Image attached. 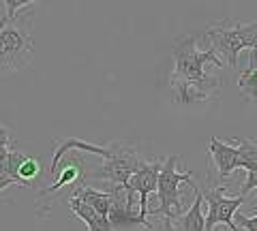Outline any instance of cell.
I'll return each instance as SVG.
<instances>
[{"label":"cell","instance_id":"3","mask_svg":"<svg viewBox=\"0 0 257 231\" xmlns=\"http://www.w3.org/2000/svg\"><path fill=\"white\" fill-rule=\"evenodd\" d=\"M178 165V156H170L165 158L159 171V182H157V197H159V208L152 212L157 216H165V218H174L182 214V199H180V184L182 182H191L193 171L180 173L176 169Z\"/></svg>","mask_w":257,"mask_h":231},{"label":"cell","instance_id":"19","mask_svg":"<svg viewBox=\"0 0 257 231\" xmlns=\"http://www.w3.org/2000/svg\"><path fill=\"white\" fill-rule=\"evenodd\" d=\"M11 71H15V69H13L9 54H7L5 45H3V39H0V73H11Z\"/></svg>","mask_w":257,"mask_h":231},{"label":"cell","instance_id":"5","mask_svg":"<svg viewBox=\"0 0 257 231\" xmlns=\"http://www.w3.org/2000/svg\"><path fill=\"white\" fill-rule=\"evenodd\" d=\"M204 201L208 203V216L204 231H214L216 225H225L229 231H238V225L234 222V214L244 203V195L240 197H227L223 186H216L212 190H202Z\"/></svg>","mask_w":257,"mask_h":231},{"label":"cell","instance_id":"17","mask_svg":"<svg viewBox=\"0 0 257 231\" xmlns=\"http://www.w3.org/2000/svg\"><path fill=\"white\" fill-rule=\"evenodd\" d=\"M30 3H37V0H5V5H7V18L3 22V26H5V24H13L18 11L22 9V7L30 5Z\"/></svg>","mask_w":257,"mask_h":231},{"label":"cell","instance_id":"20","mask_svg":"<svg viewBox=\"0 0 257 231\" xmlns=\"http://www.w3.org/2000/svg\"><path fill=\"white\" fill-rule=\"evenodd\" d=\"M257 188V171H246V182H244V188H242V195L246 197V193Z\"/></svg>","mask_w":257,"mask_h":231},{"label":"cell","instance_id":"1","mask_svg":"<svg viewBox=\"0 0 257 231\" xmlns=\"http://www.w3.org/2000/svg\"><path fill=\"white\" fill-rule=\"evenodd\" d=\"M199 39L195 35H189L184 39H176L172 45V54L176 58V69H174V79H202L206 75V65L210 62L214 67H223V58L216 56L212 50H199L197 47Z\"/></svg>","mask_w":257,"mask_h":231},{"label":"cell","instance_id":"24","mask_svg":"<svg viewBox=\"0 0 257 231\" xmlns=\"http://www.w3.org/2000/svg\"><path fill=\"white\" fill-rule=\"evenodd\" d=\"M161 231H180V229L174 225V220H172V218H165V220H163V225H161Z\"/></svg>","mask_w":257,"mask_h":231},{"label":"cell","instance_id":"14","mask_svg":"<svg viewBox=\"0 0 257 231\" xmlns=\"http://www.w3.org/2000/svg\"><path fill=\"white\" fill-rule=\"evenodd\" d=\"M238 167L257 171V143L251 139H238Z\"/></svg>","mask_w":257,"mask_h":231},{"label":"cell","instance_id":"9","mask_svg":"<svg viewBox=\"0 0 257 231\" xmlns=\"http://www.w3.org/2000/svg\"><path fill=\"white\" fill-rule=\"evenodd\" d=\"M71 150H79V152H88V154H96V156H103V158H111L114 156V146L111 148H103V146H96V143H88V141H82V139H64V141H58V146H56L54 150V156H52V163H50V171L56 173V169H58V163L60 158L71 152Z\"/></svg>","mask_w":257,"mask_h":231},{"label":"cell","instance_id":"15","mask_svg":"<svg viewBox=\"0 0 257 231\" xmlns=\"http://www.w3.org/2000/svg\"><path fill=\"white\" fill-rule=\"evenodd\" d=\"M41 176V165H39L37 158H30V156H24V161L18 169V182L20 184H26V182H32Z\"/></svg>","mask_w":257,"mask_h":231},{"label":"cell","instance_id":"21","mask_svg":"<svg viewBox=\"0 0 257 231\" xmlns=\"http://www.w3.org/2000/svg\"><path fill=\"white\" fill-rule=\"evenodd\" d=\"M238 222H240V227L246 229V231H257V216L248 218L244 214H238Z\"/></svg>","mask_w":257,"mask_h":231},{"label":"cell","instance_id":"16","mask_svg":"<svg viewBox=\"0 0 257 231\" xmlns=\"http://www.w3.org/2000/svg\"><path fill=\"white\" fill-rule=\"evenodd\" d=\"M238 86L248 99L257 101V69L242 71V73H240V79H238Z\"/></svg>","mask_w":257,"mask_h":231},{"label":"cell","instance_id":"12","mask_svg":"<svg viewBox=\"0 0 257 231\" xmlns=\"http://www.w3.org/2000/svg\"><path fill=\"white\" fill-rule=\"evenodd\" d=\"M75 197H79L84 203H88L90 208H94L103 216H109V208L114 203V195L111 193H103V190H94V188H88V186H79L75 188Z\"/></svg>","mask_w":257,"mask_h":231},{"label":"cell","instance_id":"22","mask_svg":"<svg viewBox=\"0 0 257 231\" xmlns=\"http://www.w3.org/2000/svg\"><path fill=\"white\" fill-rule=\"evenodd\" d=\"M9 146H11V133L9 129L0 126V148H9Z\"/></svg>","mask_w":257,"mask_h":231},{"label":"cell","instance_id":"18","mask_svg":"<svg viewBox=\"0 0 257 231\" xmlns=\"http://www.w3.org/2000/svg\"><path fill=\"white\" fill-rule=\"evenodd\" d=\"M24 161V154L20 152H9V161H7V171H5V176H9L15 180V184H18V169H20V165Z\"/></svg>","mask_w":257,"mask_h":231},{"label":"cell","instance_id":"10","mask_svg":"<svg viewBox=\"0 0 257 231\" xmlns=\"http://www.w3.org/2000/svg\"><path fill=\"white\" fill-rule=\"evenodd\" d=\"M69 208H71V212H73L79 220L86 222L88 231H114V225H111L109 216H103V214H99L94 208H90L88 203H84L79 197H75V195L69 197Z\"/></svg>","mask_w":257,"mask_h":231},{"label":"cell","instance_id":"13","mask_svg":"<svg viewBox=\"0 0 257 231\" xmlns=\"http://www.w3.org/2000/svg\"><path fill=\"white\" fill-rule=\"evenodd\" d=\"M79 176H82V171H79V167L75 165V163H71V165H64V169L60 171V178H58V182L56 184H52V186H47V188H41L37 193V199H43V197H50V195H56L60 188H64V186H71L73 182H77L79 180Z\"/></svg>","mask_w":257,"mask_h":231},{"label":"cell","instance_id":"26","mask_svg":"<svg viewBox=\"0 0 257 231\" xmlns=\"http://www.w3.org/2000/svg\"><path fill=\"white\" fill-rule=\"evenodd\" d=\"M0 28H3V24H0Z\"/></svg>","mask_w":257,"mask_h":231},{"label":"cell","instance_id":"4","mask_svg":"<svg viewBox=\"0 0 257 231\" xmlns=\"http://www.w3.org/2000/svg\"><path fill=\"white\" fill-rule=\"evenodd\" d=\"M163 161H155V163H142L140 169L133 173L128 180L126 190V201L128 205H135V195L140 197V227L152 231V225L146 220L148 218V197L157 190V182H159V171Z\"/></svg>","mask_w":257,"mask_h":231},{"label":"cell","instance_id":"11","mask_svg":"<svg viewBox=\"0 0 257 231\" xmlns=\"http://www.w3.org/2000/svg\"><path fill=\"white\" fill-rule=\"evenodd\" d=\"M202 203H204V195H202V188H195V201L193 205L187 210L178 214V216H174V225L178 227L180 231H204L206 227V218L202 214Z\"/></svg>","mask_w":257,"mask_h":231},{"label":"cell","instance_id":"6","mask_svg":"<svg viewBox=\"0 0 257 231\" xmlns=\"http://www.w3.org/2000/svg\"><path fill=\"white\" fill-rule=\"evenodd\" d=\"M114 156L111 158H105V165L99 167L92 178L96 180H107L111 182V184H118L126 188L128 186V180H131V176L135 171L140 169V165L144 163L142 158L138 156V152H135L133 148H126V146H114Z\"/></svg>","mask_w":257,"mask_h":231},{"label":"cell","instance_id":"23","mask_svg":"<svg viewBox=\"0 0 257 231\" xmlns=\"http://www.w3.org/2000/svg\"><path fill=\"white\" fill-rule=\"evenodd\" d=\"M248 69H257V45H253L248 54Z\"/></svg>","mask_w":257,"mask_h":231},{"label":"cell","instance_id":"8","mask_svg":"<svg viewBox=\"0 0 257 231\" xmlns=\"http://www.w3.org/2000/svg\"><path fill=\"white\" fill-rule=\"evenodd\" d=\"M208 152H210L216 171H219V176L223 180L229 178L231 173L238 169V143H236V146H231V143L221 141V139L214 137L210 141V148H208Z\"/></svg>","mask_w":257,"mask_h":231},{"label":"cell","instance_id":"25","mask_svg":"<svg viewBox=\"0 0 257 231\" xmlns=\"http://www.w3.org/2000/svg\"><path fill=\"white\" fill-rule=\"evenodd\" d=\"M11 184H15V180H13V178H9V176H0V190L9 188Z\"/></svg>","mask_w":257,"mask_h":231},{"label":"cell","instance_id":"7","mask_svg":"<svg viewBox=\"0 0 257 231\" xmlns=\"http://www.w3.org/2000/svg\"><path fill=\"white\" fill-rule=\"evenodd\" d=\"M174 97L178 103H202L208 101L212 94L219 90L221 79L214 75H204L202 79H174Z\"/></svg>","mask_w":257,"mask_h":231},{"label":"cell","instance_id":"2","mask_svg":"<svg viewBox=\"0 0 257 231\" xmlns=\"http://www.w3.org/2000/svg\"><path fill=\"white\" fill-rule=\"evenodd\" d=\"M208 41L212 50L227 60L229 67L238 65V54L242 50H251L257 45V22L251 24H236V26H212L208 30Z\"/></svg>","mask_w":257,"mask_h":231}]
</instances>
